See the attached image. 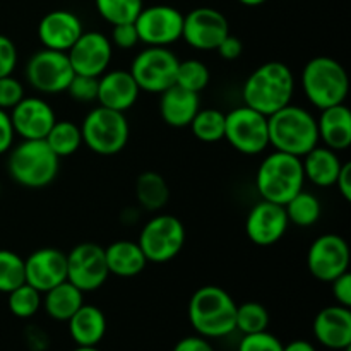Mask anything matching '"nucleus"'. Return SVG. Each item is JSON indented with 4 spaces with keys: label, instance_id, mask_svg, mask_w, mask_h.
<instances>
[{
    "label": "nucleus",
    "instance_id": "obj_21",
    "mask_svg": "<svg viewBox=\"0 0 351 351\" xmlns=\"http://www.w3.org/2000/svg\"><path fill=\"white\" fill-rule=\"evenodd\" d=\"M314 336L329 350H346L351 346V311L343 305H329L319 311L314 319Z\"/></svg>",
    "mask_w": 351,
    "mask_h": 351
},
{
    "label": "nucleus",
    "instance_id": "obj_9",
    "mask_svg": "<svg viewBox=\"0 0 351 351\" xmlns=\"http://www.w3.org/2000/svg\"><path fill=\"white\" fill-rule=\"evenodd\" d=\"M230 146L245 156H256L269 147L267 117L242 105L225 113V137Z\"/></svg>",
    "mask_w": 351,
    "mask_h": 351
},
{
    "label": "nucleus",
    "instance_id": "obj_34",
    "mask_svg": "<svg viewBox=\"0 0 351 351\" xmlns=\"http://www.w3.org/2000/svg\"><path fill=\"white\" fill-rule=\"evenodd\" d=\"M96 10L108 24L134 23L143 10V0H95Z\"/></svg>",
    "mask_w": 351,
    "mask_h": 351
},
{
    "label": "nucleus",
    "instance_id": "obj_40",
    "mask_svg": "<svg viewBox=\"0 0 351 351\" xmlns=\"http://www.w3.org/2000/svg\"><path fill=\"white\" fill-rule=\"evenodd\" d=\"M24 86L23 82L12 74L0 77V108L2 110H12L21 99L24 98Z\"/></svg>",
    "mask_w": 351,
    "mask_h": 351
},
{
    "label": "nucleus",
    "instance_id": "obj_29",
    "mask_svg": "<svg viewBox=\"0 0 351 351\" xmlns=\"http://www.w3.org/2000/svg\"><path fill=\"white\" fill-rule=\"evenodd\" d=\"M137 202L147 211H160L170 199L167 180L156 171H144L136 180Z\"/></svg>",
    "mask_w": 351,
    "mask_h": 351
},
{
    "label": "nucleus",
    "instance_id": "obj_27",
    "mask_svg": "<svg viewBox=\"0 0 351 351\" xmlns=\"http://www.w3.org/2000/svg\"><path fill=\"white\" fill-rule=\"evenodd\" d=\"M302 167H304L305 180L314 184L315 187L324 189L335 185L343 161L336 151L317 144L314 149L302 156Z\"/></svg>",
    "mask_w": 351,
    "mask_h": 351
},
{
    "label": "nucleus",
    "instance_id": "obj_33",
    "mask_svg": "<svg viewBox=\"0 0 351 351\" xmlns=\"http://www.w3.org/2000/svg\"><path fill=\"white\" fill-rule=\"evenodd\" d=\"M269 322V312L259 302H245L242 305H237L235 331H240L242 335L267 331Z\"/></svg>",
    "mask_w": 351,
    "mask_h": 351
},
{
    "label": "nucleus",
    "instance_id": "obj_26",
    "mask_svg": "<svg viewBox=\"0 0 351 351\" xmlns=\"http://www.w3.org/2000/svg\"><path fill=\"white\" fill-rule=\"evenodd\" d=\"M105 259L108 273L119 278L139 276L147 266L139 243L132 240H117L105 249Z\"/></svg>",
    "mask_w": 351,
    "mask_h": 351
},
{
    "label": "nucleus",
    "instance_id": "obj_45",
    "mask_svg": "<svg viewBox=\"0 0 351 351\" xmlns=\"http://www.w3.org/2000/svg\"><path fill=\"white\" fill-rule=\"evenodd\" d=\"M216 50H218L219 57L225 58V60H237V58L243 53V43L239 36L228 34V36L218 45Z\"/></svg>",
    "mask_w": 351,
    "mask_h": 351
},
{
    "label": "nucleus",
    "instance_id": "obj_28",
    "mask_svg": "<svg viewBox=\"0 0 351 351\" xmlns=\"http://www.w3.org/2000/svg\"><path fill=\"white\" fill-rule=\"evenodd\" d=\"M84 304V293L67 280L43 293L41 307L57 322H67Z\"/></svg>",
    "mask_w": 351,
    "mask_h": 351
},
{
    "label": "nucleus",
    "instance_id": "obj_10",
    "mask_svg": "<svg viewBox=\"0 0 351 351\" xmlns=\"http://www.w3.org/2000/svg\"><path fill=\"white\" fill-rule=\"evenodd\" d=\"M178 62L168 47H147L134 57L129 72L141 91L160 95L175 84Z\"/></svg>",
    "mask_w": 351,
    "mask_h": 351
},
{
    "label": "nucleus",
    "instance_id": "obj_14",
    "mask_svg": "<svg viewBox=\"0 0 351 351\" xmlns=\"http://www.w3.org/2000/svg\"><path fill=\"white\" fill-rule=\"evenodd\" d=\"M350 245L336 233H324L311 243L307 252V267L315 280L331 283L350 271Z\"/></svg>",
    "mask_w": 351,
    "mask_h": 351
},
{
    "label": "nucleus",
    "instance_id": "obj_31",
    "mask_svg": "<svg viewBox=\"0 0 351 351\" xmlns=\"http://www.w3.org/2000/svg\"><path fill=\"white\" fill-rule=\"evenodd\" d=\"M285 211H287L288 221L291 225L308 228V226H314L321 219L322 206L321 201L314 194L300 191L285 204Z\"/></svg>",
    "mask_w": 351,
    "mask_h": 351
},
{
    "label": "nucleus",
    "instance_id": "obj_30",
    "mask_svg": "<svg viewBox=\"0 0 351 351\" xmlns=\"http://www.w3.org/2000/svg\"><path fill=\"white\" fill-rule=\"evenodd\" d=\"M45 141L58 158L72 156L82 146L81 127L72 120H55Z\"/></svg>",
    "mask_w": 351,
    "mask_h": 351
},
{
    "label": "nucleus",
    "instance_id": "obj_49",
    "mask_svg": "<svg viewBox=\"0 0 351 351\" xmlns=\"http://www.w3.org/2000/svg\"><path fill=\"white\" fill-rule=\"evenodd\" d=\"M239 2L247 7H257V5H263V3L267 2V0H239Z\"/></svg>",
    "mask_w": 351,
    "mask_h": 351
},
{
    "label": "nucleus",
    "instance_id": "obj_2",
    "mask_svg": "<svg viewBox=\"0 0 351 351\" xmlns=\"http://www.w3.org/2000/svg\"><path fill=\"white\" fill-rule=\"evenodd\" d=\"M237 304L221 287L206 285L194 291L187 315L192 329L206 339H218L235 331Z\"/></svg>",
    "mask_w": 351,
    "mask_h": 351
},
{
    "label": "nucleus",
    "instance_id": "obj_32",
    "mask_svg": "<svg viewBox=\"0 0 351 351\" xmlns=\"http://www.w3.org/2000/svg\"><path fill=\"white\" fill-rule=\"evenodd\" d=\"M189 127L201 143H218L225 137V113L216 108H201Z\"/></svg>",
    "mask_w": 351,
    "mask_h": 351
},
{
    "label": "nucleus",
    "instance_id": "obj_48",
    "mask_svg": "<svg viewBox=\"0 0 351 351\" xmlns=\"http://www.w3.org/2000/svg\"><path fill=\"white\" fill-rule=\"evenodd\" d=\"M283 351H317L315 346L307 339H295L288 345H283Z\"/></svg>",
    "mask_w": 351,
    "mask_h": 351
},
{
    "label": "nucleus",
    "instance_id": "obj_25",
    "mask_svg": "<svg viewBox=\"0 0 351 351\" xmlns=\"http://www.w3.org/2000/svg\"><path fill=\"white\" fill-rule=\"evenodd\" d=\"M67 324L69 335L77 346H98L106 335L105 312L96 305L82 304Z\"/></svg>",
    "mask_w": 351,
    "mask_h": 351
},
{
    "label": "nucleus",
    "instance_id": "obj_17",
    "mask_svg": "<svg viewBox=\"0 0 351 351\" xmlns=\"http://www.w3.org/2000/svg\"><path fill=\"white\" fill-rule=\"evenodd\" d=\"M288 216L285 206L261 201L250 208L245 219V233L257 247H271L280 242L287 233Z\"/></svg>",
    "mask_w": 351,
    "mask_h": 351
},
{
    "label": "nucleus",
    "instance_id": "obj_42",
    "mask_svg": "<svg viewBox=\"0 0 351 351\" xmlns=\"http://www.w3.org/2000/svg\"><path fill=\"white\" fill-rule=\"evenodd\" d=\"M17 65V48L14 41L5 34H0V77L14 72Z\"/></svg>",
    "mask_w": 351,
    "mask_h": 351
},
{
    "label": "nucleus",
    "instance_id": "obj_37",
    "mask_svg": "<svg viewBox=\"0 0 351 351\" xmlns=\"http://www.w3.org/2000/svg\"><path fill=\"white\" fill-rule=\"evenodd\" d=\"M26 283L24 259L12 250L0 249V293H9Z\"/></svg>",
    "mask_w": 351,
    "mask_h": 351
},
{
    "label": "nucleus",
    "instance_id": "obj_4",
    "mask_svg": "<svg viewBox=\"0 0 351 351\" xmlns=\"http://www.w3.org/2000/svg\"><path fill=\"white\" fill-rule=\"evenodd\" d=\"M7 170L10 178L24 189H43L57 178L60 158L45 139H23L9 149Z\"/></svg>",
    "mask_w": 351,
    "mask_h": 351
},
{
    "label": "nucleus",
    "instance_id": "obj_1",
    "mask_svg": "<svg viewBox=\"0 0 351 351\" xmlns=\"http://www.w3.org/2000/svg\"><path fill=\"white\" fill-rule=\"evenodd\" d=\"M295 93V75L285 62L271 60L259 65L245 79L243 105L269 117L290 105Z\"/></svg>",
    "mask_w": 351,
    "mask_h": 351
},
{
    "label": "nucleus",
    "instance_id": "obj_23",
    "mask_svg": "<svg viewBox=\"0 0 351 351\" xmlns=\"http://www.w3.org/2000/svg\"><path fill=\"white\" fill-rule=\"evenodd\" d=\"M199 110H201L199 93H192L177 84L160 93V115L163 122L173 129H184L191 125Z\"/></svg>",
    "mask_w": 351,
    "mask_h": 351
},
{
    "label": "nucleus",
    "instance_id": "obj_13",
    "mask_svg": "<svg viewBox=\"0 0 351 351\" xmlns=\"http://www.w3.org/2000/svg\"><path fill=\"white\" fill-rule=\"evenodd\" d=\"M105 247L95 242H82L67 254V281L86 291L99 290L108 280Z\"/></svg>",
    "mask_w": 351,
    "mask_h": 351
},
{
    "label": "nucleus",
    "instance_id": "obj_20",
    "mask_svg": "<svg viewBox=\"0 0 351 351\" xmlns=\"http://www.w3.org/2000/svg\"><path fill=\"white\" fill-rule=\"evenodd\" d=\"M82 33L84 29H82V23L77 14L65 9L45 14L38 24V38L43 48H48V50L67 53Z\"/></svg>",
    "mask_w": 351,
    "mask_h": 351
},
{
    "label": "nucleus",
    "instance_id": "obj_47",
    "mask_svg": "<svg viewBox=\"0 0 351 351\" xmlns=\"http://www.w3.org/2000/svg\"><path fill=\"white\" fill-rule=\"evenodd\" d=\"M335 185L338 187V192L341 194V197L345 199L346 202H350L351 201V163H343Z\"/></svg>",
    "mask_w": 351,
    "mask_h": 351
},
{
    "label": "nucleus",
    "instance_id": "obj_3",
    "mask_svg": "<svg viewBox=\"0 0 351 351\" xmlns=\"http://www.w3.org/2000/svg\"><path fill=\"white\" fill-rule=\"evenodd\" d=\"M269 146L274 151L305 156L319 144L317 120L307 108L287 105L267 117Z\"/></svg>",
    "mask_w": 351,
    "mask_h": 351
},
{
    "label": "nucleus",
    "instance_id": "obj_22",
    "mask_svg": "<svg viewBox=\"0 0 351 351\" xmlns=\"http://www.w3.org/2000/svg\"><path fill=\"white\" fill-rule=\"evenodd\" d=\"M141 89L129 71H110L98 77V98L101 106L125 113L136 105Z\"/></svg>",
    "mask_w": 351,
    "mask_h": 351
},
{
    "label": "nucleus",
    "instance_id": "obj_36",
    "mask_svg": "<svg viewBox=\"0 0 351 351\" xmlns=\"http://www.w3.org/2000/svg\"><path fill=\"white\" fill-rule=\"evenodd\" d=\"M209 79H211V74L204 62L197 60V58L178 62L175 84L180 88L189 89L192 93H201L209 84Z\"/></svg>",
    "mask_w": 351,
    "mask_h": 351
},
{
    "label": "nucleus",
    "instance_id": "obj_24",
    "mask_svg": "<svg viewBox=\"0 0 351 351\" xmlns=\"http://www.w3.org/2000/svg\"><path fill=\"white\" fill-rule=\"evenodd\" d=\"M317 120L319 143L329 149L346 151L351 146V112L345 103L321 110Z\"/></svg>",
    "mask_w": 351,
    "mask_h": 351
},
{
    "label": "nucleus",
    "instance_id": "obj_44",
    "mask_svg": "<svg viewBox=\"0 0 351 351\" xmlns=\"http://www.w3.org/2000/svg\"><path fill=\"white\" fill-rule=\"evenodd\" d=\"M14 137H16V132H14L9 112L0 108V156L9 153L10 147L14 146Z\"/></svg>",
    "mask_w": 351,
    "mask_h": 351
},
{
    "label": "nucleus",
    "instance_id": "obj_18",
    "mask_svg": "<svg viewBox=\"0 0 351 351\" xmlns=\"http://www.w3.org/2000/svg\"><path fill=\"white\" fill-rule=\"evenodd\" d=\"M26 283L45 293L67 280V254L53 247H43L24 259Z\"/></svg>",
    "mask_w": 351,
    "mask_h": 351
},
{
    "label": "nucleus",
    "instance_id": "obj_15",
    "mask_svg": "<svg viewBox=\"0 0 351 351\" xmlns=\"http://www.w3.org/2000/svg\"><path fill=\"white\" fill-rule=\"evenodd\" d=\"M230 34V23L223 12L213 7H197L184 16L182 40L189 47L211 51Z\"/></svg>",
    "mask_w": 351,
    "mask_h": 351
},
{
    "label": "nucleus",
    "instance_id": "obj_19",
    "mask_svg": "<svg viewBox=\"0 0 351 351\" xmlns=\"http://www.w3.org/2000/svg\"><path fill=\"white\" fill-rule=\"evenodd\" d=\"M9 115L14 132L23 139H45L57 120L53 108L40 96H24Z\"/></svg>",
    "mask_w": 351,
    "mask_h": 351
},
{
    "label": "nucleus",
    "instance_id": "obj_38",
    "mask_svg": "<svg viewBox=\"0 0 351 351\" xmlns=\"http://www.w3.org/2000/svg\"><path fill=\"white\" fill-rule=\"evenodd\" d=\"M65 93L77 103H95L98 98V77L74 74Z\"/></svg>",
    "mask_w": 351,
    "mask_h": 351
},
{
    "label": "nucleus",
    "instance_id": "obj_35",
    "mask_svg": "<svg viewBox=\"0 0 351 351\" xmlns=\"http://www.w3.org/2000/svg\"><path fill=\"white\" fill-rule=\"evenodd\" d=\"M7 305H9L10 314L19 319H29L41 308L43 293L33 288L31 285L23 283L21 287L14 288L7 293Z\"/></svg>",
    "mask_w": 351,
    "mask_h": 351
},
{
    "label": "nucleus",
    "instance_id": "obj_39",
    "mask_svg": "<svg viewBox=\"0 0 351 351\" xmlns=\"http://www.w3.org/2000/svg\"><path fill=\"white\" fill-rule=\"evenodd\" d=\"M239 351H283V343L269 331L243 335Z\"/></svg>",
    "mask_w": 351,
    "mask_h": 351
},
{
    "label": "nucleus",
    "instance_id": "obj_43",
    "mask_svg": "<svg viewBox=\"0 0 351 351\" xmlns=\"http://www.w3.org/2000/svg\"><path fill=\"white\" fill-rule=\"evenodd\" d=\"M329 285H331V291H332V297H335L336 304L351 308V274H350V271L343 273L341 276H338L336 280H332Z\"/></svg>",
    "mask_w": 351,
    "mask_h": 351
},
{
    "label": "nucleus",
    "instance_id": "obj_7",
    "mask_svg": "<svg viewBox=\"0 0 351 351\" xmlns=\"http://www.w3.org/2000/svg\"><path fill=\"white\" fill-rule=\"evenodd\" d=\"M82 144L99 156L119 154L129 143L130 127L125 113L95 106L84 117L81 125Z\"/></svg>",
    "mask_w": 351,
    "mask_h": 351
},
{
    "label": "nucleus",
    "instance_id": "obj_46",
    "mask_svg": "<svg viewBox=\"0 0 351 351\" xmlns=\"http://www.w3.org/2000/svg\"><path fill=\"white\" fill-rule=\"evenodd\" d=\"M173 351H216L209 339L202 338V336H187L182 338L177 345L173 346Z\"/></svg>",
    "mask_w": 351,
    "mask_h": 351
},
{
    "label": "nucleus",
    "instance_id": "obj_11",
    "mask_svg": "<svg viewBox=\"0 0 351 351\" xmlns=\"http://www.w3.org/2000/svg\"><path fill=\"white\" fill-rule=\"evenodd\" d=\"M26 81L33 89L43 95H58L67 89L69 82L74 77V69L65 51L41 48L27 60Z\"/></svg>",
    "mask_w": 351,
    "mask_h": 351
},
{
    "label": "nucleus",
    "instance_id": "obj_8",
    "mask_svg": "<svg viewBox=\"0 0 351 351\" xmlns=\"http://www.w3.org/2000/svg\"><path fill=\"white\" fill-rule=\"evenodd\" d=\"M187 239L185 226L177 216L160 215L151 218L139 233V247L147 263L165 264L182 252Z\"/></svg>",
    "mask_w": 351,
    "mask_h": 351
},
{
    "label": "nucleus",
    "instance_id": "obj_41",
    "mask_svg": "<svg viewBox=\"0 0 351 351\" xmlns=\"http://www.w3.org/2000/svg\"><path fill=\"white\" fill-rule=\"evenodd\" d=\"M110 41H112V45H115L117 48H120V50H132V48L139 43V34H137L136 24H115L112 29V38H110Z\"/></svg>",
    "mask_w": 351,
    "mask_h": 351
},
{
    "label": "nucleus",
    "instance_id": "obj_16",
    "mask_svg": "<svg viewBox=\"0 0 351 351\" xmlns=\"http://www.w3.org/2000/svg\"><path fill=\"white\" fill-rule=\"evenodd\" d=\"M112 55V41L99 31H84L67 51L74 74L91 77H99L108 71Z\"/></svg>",
    "mask_w": 351,
    "mask_h": 351
},
{
    "label": "nucleus",
    "instance_id": "obj_5",
    "mask_svg": "<svg viewBox=\"0 0 351 351\" xmlns=\"http://www.w3.org/2000/svg\"><path fill=\"white\" fill-rule=\"evenodd\" d=\"M305 175L302 158L273 151L261 161L256 173V189L263 201L285 206L304 191Z\"/></svg>",
    "mask_w": 351,
    "mask_h": 351
},
{
    "label": "nucleus",
    "instance_id": "obj_50",
    "mask_svg": "<svg viewBox=\"0 0 351 351\" xmlns=\"http://www.w3.org/2000/svg\"><path fill=\"white\" fill-rule=\"evenodd\" d=\"M72 351H99V350L96 348V346H77V348Z\"/></svg>",
    "mask_w": 351,
    "mask_h": 351
},
{
    "label": "nucleus",
    "instance_id": "obj_6",
    "mask_svg": "<svg viewBox=\"0 0 351 351\" xmlns=\"http://www.w3.org/2000/svg\"><path fill=\"white\" fill-rule=\"evenodd\" d=\"M300 84L308 103L319 110L341 105L350 93L348 72L331 57L311 58L302 71Z\"/></svg>",
    "mask_w": 351,
    "mask_h": 351
},
{
    "label": "nucleus",
    "instance_id": "obj_12",
    "mask_svg": "<svg viewBox=\"0 0 351 351\" xmlns=\"http://www.w3.org/2000/svg\"><path fill=\"white\" fill-rule=\"evenodd\" d=\"M139 43L146 47H170L182 40L184 14L171 5L143 7L134 21Z\"/></svg>",
    "mask_w": 351,
    "mask_h": 351
}]
</instances>
